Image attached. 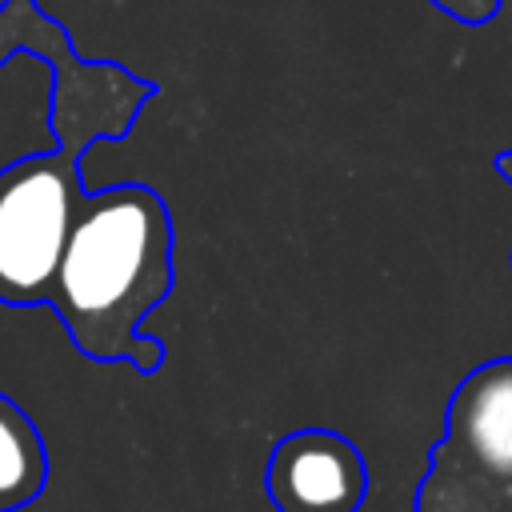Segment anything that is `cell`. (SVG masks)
Listing matches in <instances>:
<instances>
[{
  "instance_id": "cell-1",
  "label": "cell",
  "mask_w": 512,
  "mask_h": 512,
  "mask_svg": "<svg viewBox=\"0 0 512 512\" xmlns=\"http://www.w3.org/2000/svg\"><path fill=\"white\" fill-rule=\"evenodd\" d=\"M172 244V212L156 188L128 180L84 192L44 300L80 356L132 364L140 376L164 364V344L140 324L172 292Z\"/></svg>"
},
{
  "instance_id": "cell-2",
  "label": "cell",
  "mask_w": 512,
  "mask_h": 512,
  "mask_svg": "<svg viewBox=\"0 0 512 512\" xmlns=\"http://www.w3.org/2000/svg\"><path fill=\"white\" fill-rule=\"evenodd\" d=\"M32 52L52 68V124L64 148L88 152L96 140H120L136 124L140 108L152 100V84L112 60H84L40 0L0 4V60L12 52Z\"/></svg>"
},
{
  "instance_id": "cell-3",
  "label": "cell",
  "mask_w": 512,
  "mask_h": 512,
  "mask_svg": "<svg viewBox=\"0 0 512 512\" xmlns=\"http://www.w3.org/2000/svg\"><path fill=\"white\" fill-rule=\"evenodd\" d=\"M80 160V148L60 144L0 172V304L36 308L48 300L84 200Z\"/></svg>"
},
{
  "instance_id": "cell-4",
  "label": "cell",
  "mask_w": 512,
  "mask_h": 512,
  "mask_svg": "<svg viewBox=\"0 0 512 512\" xmlns=\"http://www.w3.org/2000/svg\"><path fill=\"white\" fill-rule=\"evenodd\" d=\"M264 488L276 512H356L368 496V464L348 436L300 428L272 444Z\"/></svg>"
},
{
  "instance_id": "cell-5",
  "label": "cell",
  "mask_w": 512,
  "mask_h": 512,
  "mask_svg": "<svg viewBox=\"0 0 512 512\" xmlns=\"http://www.w3.org/2000/svg\"><path fill=\"white\" fill-rule=\"evenodd\" d=\"M444 444L484 476L512 480V360H492L456 388Z\"/></svg>"
},
{
  "instance_id": "cell-6",
  "label": "cell",
  "mask_w": 512,
  "mask_h": 512,
  "mask_svg": "<svg viewBox=\"0 0 512 512\" xmlns=\"http://www.w3.org/2000/svg\"><path fill=\"white\" fill-rule=\"evenodd\" d=\"M52 68L32 52L0 60V172L24 156L60 148L52 124Z\"/></svg>"
},
{
  "instance_id": "cell-7",
  "label": "cell",
  "mask_w": 512,
  "mask_h": 512,
  "mask_svg": "<svg viewBox=\"0 0 512 512\" xmlns=\"http://www.w3.org/2000/svg\"><path fill=\"white\" fill-rule=\"evenodd\" d=\"M48 484V448L36 420L0 392V512L40 500Z\"/></svg>"
},
{
  "instance_id": "cell-8",
  "label": "cell",
  "mask_w": 512,
  "mask_h": 512,
  "mask_svg": "<svg viewBox=\"0 0 512 512\" xmlns=\"http://www.w3.org/2000/svg\"><path fill=\"white\" fill-rule=\"evenodd\" d=\"M488 476L472 464H464L444 440L432 452V468L420 484L416 512H500L492 488L484 484Z\"/></svg>"
},
{
  "instance_id": "cell-9",
  "label": "cell",
  "mask_w": 512,
  "mask_h": 512,
  "mask_svg": "<svg viewBox=\"0 0 512 512\" xmlns=\"http://www.w3.org/2000/svg\"><path fill=\"white\" fill-rule=\"evenodd\" d=\"M436 4L448 8L456 20H460V16H464V20H484V16L492 12L496 0H436Z\"/></svg>"
},
{
  "instance_id": "cell-10",
  "label": "cell",
  "mask_w": 512,
  "mask_h": 512,
  "mask_svg": "<svg viewBox=\"0 0 512 512\" xmlns=\"http://www.w3.org/2000/svg\"><path fill=\"white\" fill-rule=\"evenodd\" d=\"M0 4H4V0H0Z\"/></svg>"
}]
</instances>
